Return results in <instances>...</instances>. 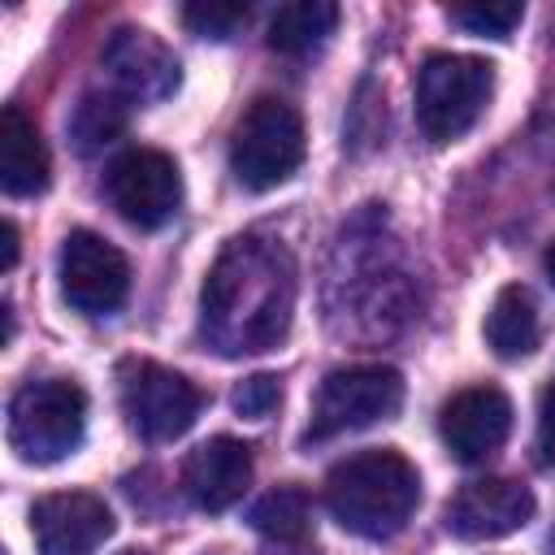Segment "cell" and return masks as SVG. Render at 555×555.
Wrapping results in <instances>:
<instances>
[{
	"label": "cell",
	"instance_id": "2",
	"mask_svg": "<svg viewBox=\"0 0 555 555\" xmlns=\"http://www.w3.org/2000/svg\"><path fill=\"white\" fill-rule=\"evenodd\" d=\"M421 503V473L395 447H369L338 460L325 477V507L330 516L369 542L395 538Z\"/></svg>",
	"mask_w": 555,
	"mask_h": 555
},
{
	"label": "cell",
	"instance_id": "9",
	"mask_svg": "<svg viewBox=\"0 0 555 555\" xmlns=\"http://www.w3.org/2000/svg\"><path fill=\"white\" fill-rule=\"evenodd\" d=\"M61 295L82 317H108L130 295V260L91 230H69L61 243Z\"/></svg>",
	"mask_w": 555,
	"mask_h": 555
},
{
	"label": "cell",
	"instance_id": "17",
	"mask_svg": "<svg viewBox=\"0 0 555 555\" xmlns=\"http://www.w3.org/2000/svg\"><path fill=\"white\" fill-rule=\"evenodd\" d=\"M338 26V4L334 0H291L278 4L269 17V48L282 56H308L317 52Z\"/></svg>",
	"mask_w": 555,
	"mask_h": 555
},
{
	"label": "cell",
	"instance_id": "14",
	"mask_svg": "<svg viewBox=\"0 0 555 555\" xmlns=\"http://www.w3.org/2000/svg\"><path fill=\"white\" fill-rule=\"evenodd\" d=\"M251 473H256L251 447L221 434V438L199 442V447L186 455V464H182V490L191 494L195 507H204V512H225V507H234V503L247 494Z\"/></svg>",
	"mask_w": 555,
	"mask_h": 555
},
{
	"label": "cell",
	"instance_id": "24",
	"mask_svg": "<svg viewBox=\"0 0 555 555\" xmlns=\"http://www.w3.org/2000/svg\"><path fill=\"white\" fill-rule=\"evenodd\" d=\"M0 234H4V260H0V264H4V273H9V269L17 264V225H13V221H4V230H0Z\"/></svg>",
	"mask_w": 555,
	"mask_h": 555
},
{
	"label": "cell",
	"instance_id": "11",
	"mask_svg": "<svg viewBox=\"0 0 555 555\" xmlns=\"http://www.w3.org/2000/svg\"><path fill=\"white\" fill-rule=\"evenodd\" d=\"M113 512L91 490H61L43 494L30 507V538L39 555H91L108 542Z\"/></svg>",
	"mask_w": 555,
	"mask_h": 555
},
{
	"label": "cell",
	"instance_id": "1",
	"mask_svg": "<svg viewBox=\"0 0 555 555\" xmlns=\"http://www.w3.org/2000/svg\"><path fill=\"white\" fill-rule=\"evenodd\" d=\"M295 308V264L282 243L243 234L234 238L204 282V338L221 356L269 351Z\"/></svg>",
	"mask_w": 555,
	"mask_h": 555
},
{
	"label": "cell",
	"instance_id": "20",
	"mask_svg": "<svg viewBox=\"0 0 555 555\" xmlns=\"http://www.w3.org/2000/svg\"><path fill=\"white\" fill-rule=\"evenodd\" d=\"M251 22V4L243 0H191L182 4V26L199 39H234Z\"/></svg>",
	"mask_w": 555,
	"mask_h": 555
},
{
	"label": "cell",
	"instance_id": "16",
	"mask_svg": "<svg viewBox=\"0 0 555 555\" xmlns=\"http://www.w3.org/2000/svg\"><path fill=\"white\" fill-rule=\"evenodd\" d=\"M538 343H542V312H538L533 291L520 282L503 286L486 312V347L499 360H525L533 356Z\"/></svg>",
	"mask_w": 555,
	"mask_h": 555
},
{
	"label": "cell",
	"instance_id": "25",
	"mask_svg": "<svg viewBox=\"0 0 555 555\" xmlns=\"http://www.w3.org/2000/svg\"><path fill=\"white\" fill-rule=\"evenodd\" d=\"M546 278H551V286H555V243L546 247Z\"/></svg>",
	"mask_w": 555,
	"mask_h": 555
},
{
	"label": "cell",
	"instance_id": "21",
	"mask_svg": "<svg viewBox=\"0 0 555 555\" xmlns=\"http://www.w3.org/2000/svg\"><path fill=\"white\" fill-rule=\"evenodd\" d=\"M451 22H460L473 35H490V39H507L520 22H525V4L516 0H494V4H455L447 9Z\"/></svg>",
	"mask_w": 555,
	"mask_h": 555
},
{
	"label": "cell",
	"instance_id": "8",
	"mask_svg": "<svg viewBox=\"0 0 555 555\" xmlns=\"http://www.w3.org/2000/svg\"><path fill=\"white\" fill-rule=\"evenodd\" d=\"M104 195L121 221L139 230H160L182 204V173L173 156L156 147H130L108 165Z\"/></svg>",
	"mask_w": 555,
	"mask_h": 555
},
{
	"label": "cell",
	"instance_id": "26",
	"mask_svg": "<svg viewBox=\"0 0 555 555\" xmlns=\"http://www.w3.org/2000/svg\"><path fill=\"white\" fill-rule=\"evenodd\" d=\"M121 555H147V551H121Z\"/></svg>",
	"mask_w": 555,
	"mask_h": 555
},
{
	"label": "cell",
	"instance_id": "13",
	"mask_svg": "<svg viewBox=\"0 0 555 555\" xmlns=\"http://www.w3.org/2000/svg\"><path fill=\"white\" fill-rule=\"evenodd\" d=\"M100 61L113 69V82L139 100V104H152V100H165L173 87H178V56L152 35V30H139V26H117L100 52Z\"/></svg>",
	"mask_w": 555,
	"mask_h": 555
},
{
	"label": "cell",
	"instance_id": "7",
	"mask_svg": "<svg viewBox=\"0 0 555 555\" xmlns=\"http://www.w3.org/2000/svg\"><path fill=\"white\" fill-rule=\"evenodd\" d=\"M403 408V377L390 364H351L325 373L312 399L308 438H334L347 429H369L377 421H390Z\"/></svg>",
	"mask_w": 555,
	"mask_h": 555
},
{
	"label": "cell",
	"instance_id": "19",
	"mask_svg": "<svg viewBox=\"0 0 555 555\" xmlns=\"http://www.w3.org/2000/svg\"><path fill=\"white\" fill-rule=\"evenodd\" d=\"M126 121H130V113H126V100H121V95H113V91H87V95L78 100L74 117H69L74 147H78L82 156H91V152L108 147V143L126 130Z\"/></svg>",
	"mask_w": 555,
	"mask_h": 555
},
{
	"label": "cell",
	"instance_id": "22",
	"mask_svg": "<svg viewBox=\"0 0 555 555\" xmlns=\"http://www.w3.org/2000/svg\"><path fill=\"white\" fill-rule=\"evenodd\" d=\"M230 403H234V412H238V416L264 421V416L282 403V386H278V377H273V373H256V377H247V382H238V386H234Z\"/></svg>",
	"mask_w": 555,
	"mask_h": 555
},
{
	"label": "cell",
	"instance_id": "23",
	"mask_svg": "<svg viewBox=\"0 0 555 555\" xmlns=\"http://www.w3.org/2000/svg\"><path fill=\"white\" fill-rule=\"evenodd\" d=\"M538 464H555V377L542 390V408H538V438H533Z\"/></svg>",
	"mask_w": 555,
	"mask_h": 555
},
{
	"label": "cell",
	"instance_id": "12",
	"mask_svg": "<svg viewBox=\"0 0 555 555\" xmlns=\"http://www.w3.org/2000/svg\"><path fill=\"white\" fill-rule=\"evenodd\" d=\"M438 434L460 464H481L512 434V399L499 386L455 390L438 412Z\"/></svg>",
	"mask_w": 555,
	"mask_h": 555
},
{
	"label": "cell",
	"instance_id": "18",
	"mask_svg": "<svg viewBox=\"0 0 555 555\" xmlns=\"http://www.w3.org/2000/svg\"><path fill=\"white\" fill-rule=\"evenodd\" d=\"M251 529L260 538H269V542H286V546L304 542L308 529H312V499H308V490L273 486L269 494H260L256 507H251Z\"/></svg>",
	"mask_w": 555,
	"mask_h": 555
},
{
	"label": "cell",
	"instance_id": "3",
	"mask_svg": "<svg viewBox=\"0 0 555 555\" xmlns=\"http://www.w3.org/2000/svg\"><path fill=\"white\" fill-rule=\"evenodd\" d=\"M494 91V65L464 52H434L416 74V126L429 143H451L477 126Z\"/></svg>",
	"mask_w": 555,
	"mask_h": 555
},
{
	"label": "cell",
	"instance_id": "15",
	"mask_svg": "<svg viewBox=\"0 0 555 555\" xmlns=\"http://www.w3.org/2000/svg\"><path fill=\"white\" fill-rule=\"evenodd\" d=\"M48 178H52V160L35 121L17 104H9L0 113V186L9 195H39Z\"/></svg>",
	"mask_w": 555,
	"mask_h": 555
},
{
	"label": "cell",
	"instance_id": "5",
	"mask_svg": "<svg viewBox=\"0 0 555 555\" xmlns=\"http://www.w3.org/2000/svg\"><path fill=\"white\" fill-rule=\"evenodd\" d=\"M87 434V395L78 382H26L9 403V447L26 464H56L74 455Z\"/></svg>",
	"mask_w": 555,
	"mask_h": 555
},
{
	"label": "cell",
	"instance_id": "4",
	"mask_svg": "<svg viewBox=\"0 0 555 555\" xmlns=\"http://www.w3.org/2000/svg\"><path fill=\"white\" fill-rule=\"evenodd\" d=\"M304 117L278 95L247 104L230 134V169L247 191H273L304 165Z\"/></svg>",
	"mask_w": 555,
	"mask_h": 555
},
{
	"label": "cell",
	"instance_id": "10",
	"mask_svg": "<svg viewBox=\"0 0 555 555\" xmlns=\"http://www.w3.org/2000/svg\"><path fill=\"white\" fill-rule=\"evenodd\" d=\"M538 512V499L525 481L512 477H481L455 490L447 503V529L464 542H494L525 529Z\"/></svg>",
	"mask_w": 555,
	"mask_h": 555
},
{
	"label": "cell",
	"instance_id": "6",
	"mask_svg": "<svg viewBox=\"0 0 555 555\" xmlns=\"http://www.w3.org/2000/svg\"><path fill=\"white\" fill-rule=\"evenodd\" d=\"M117 395L126 425L147 442L182 438L204 408V390L156 360H126L117 373Z\"/></svg>",
	"mask_w": 555,
	"mask_h": 555
}]
</instances>
